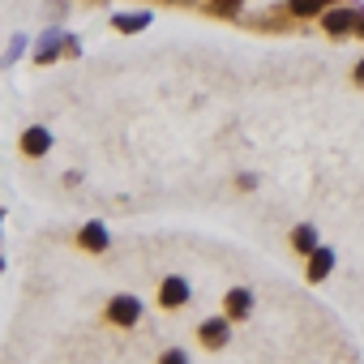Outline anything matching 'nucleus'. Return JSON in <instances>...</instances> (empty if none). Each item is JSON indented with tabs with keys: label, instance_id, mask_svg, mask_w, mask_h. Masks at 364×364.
Instances as JSON below:
<instances>
[{
	"label": "nucleus",
	"instance_id": "obj_1",
	"mask_svg": "<svg viewBox=\"0 0 364 364\" xmlns=\"http://www.w3.org/2000/svg\"><path fill=\"white\" fill-rule=\"evenodd\" d=\"M185 300H189V283L180 279V274H167V279L159 283V304H163V309H180Z\"/></svg>",
	"mask_w": 364,
	"mask_h": 364
},
{
	"label": "nucleus",
	"instance_id": "obj_2",
	"mask_svg": "<svg viewBox=\"0 0 364 364\" xmlns=\"http://www.w3.org/2000/svg\"><path fill=\"white\" fill-rule=\"evenodd\" d=\"M107 317H112L116 326H133V321L141 317V304H137L133 296H116V300L107 304Z\"/></svg>",
	"mask_w": 364,
	"mask_h": 364
},
{
	"label": "nucleus",
	"instance_id": "obj_3",
	"mask_svg": "<svg viewBox=\"0 0 364 364\" xmlns=\"http://www.w3.org/2000/svg\"><path fill=\"white\" fill-rule=\"evenodd\" d=\"M22 150H26L31 159H39V154H48V150H52V133H48L43 124H35V129H26V133H22Z\"/></svg>",
	"mask_w": 364,
	"mask_h": 364
},
{
	"label": "nucleus",
	"instance_id": "obj_4",
	"mask_svg": "<svg viewBox=\"0 0 364 364\" xmlns=\"http://www.w3.org/2000/svg\"><path fill=\"white\" fill-rule=\"evenodd\" d=\"M330 270H334V249H313V253H309V279L321 283Z\"/></svg>",
	"mask_w": 364,
	"mask_h": 364
},
{
	"label": "nucleus",
	"instance_id": "obj_5",
	"mask_svg": "<svg viewBox=\"0 0 364 364\" xmlns=\"http://www.w3.org/2000/svg\"><path fill=\"white\" fill-rule=\"evenodd\" d=\"M355 22H360V14H351V9H330L326 14V31L330 35H347V31H355Z\"/></svg>",
	"mask_w": 364,
	"mask_h": 364
},
{
	"label": "nucleus",
	"instance_id": "obj_6",
	"mask_svg": "<svg viewBox=\"0 0 364 364\" xmlns=\"http://www.w3.org/2000/svg\"><path fill=\"white\" fill-rule=\"evenodd\" d=\"M60 48H65V35H60V31H48L43 43H39V52H35V60H39V65H52V60L60 56Z\"/></svg>",
	"mask_w": 364,
	"mask_h": 364
},
{
	"label": "nucleus",
	"instance_id": "obj_7",
	"mask_svg": "<svg viewBox=\"0 0 364 364\" xmlns=\"http://www.w3.org/2000/svg\"><path fill=\"white\" fill-rule=\"evenodd\" d=\"M249 313H253V291H245V287L228 291V317H249Z\"/></svg>",
	"mask_w": 364,
	"mask_h": 364
},
{
	"label": "nucleus",
	"instance_id": "obj_8",
	"mask_svg": "<svg viewBox=\"0 0 364 364\" xmlns=\"http://www.w3.org/2000/svg\"><path fill=\"white\" fill-rule=\"evenodd\" d=\"M82 249L103 253V249H107V228H103V223H86V228H82Z\"/></svg>",
	"mask_w": 364,
	"mask_h": 364
},
{
	"label": "nucleus",
	"instance_id": "obj_9",
	"mask_svg": "<svg viewBox=\"0 0 364 364\" xmlns=\"http://www.w3.org/2000/svg\"><path fill=\"white\" fill-rule=\"evenodd\" d=\"M291 245H296V253H313V249H317V232H313L309 223H300V228L291 232Z\"/></svg>",
	"mask_w": 364,
	"mask_h": 364
},
{
	"label": "nucleus",
	"instance_id": "obj_10",
	"mask_svg": "<svg viewBox=\"0 0 364 364\" xmlns=\"http://www.w3.org/2000/svg\"><path fill=\"white\" fill-rule=\"evenodd\" d=\"M202 338H206V347H223V343H228V321H219V317L206 321V326H202Z\"/></svg>",
	"mask_w": 364,
	"mask_h": 364
},
{
	"label": "nucleus",
	"instance_id": "obj_11",
	"mask_svg": "<svg viewBox=\"0 0 364 364\" xmlns=\"http://www.w3.org/2000/svg\"><path fill=\"white\" fill-rule=\"evenodd\" d=\"M112 22H116V31H146L150 26V14H116Z\"/></svg>",
	"mask_w": 364,
	"mask_h": 364
},
{
	"label": "nucleus",
	"instance_id": "obj_12",
	"mask_svg": "<svg viewBox=\"0 0 364 364\" xmlns=\"http://www.w3.org/2000/svg\"><path fill=\"white\" fill-rule=\"evenodd\" d=\"M326 9V0H291V14L296 18H313V14H321Z\"/></svg>",
	"mask_w": 364,
	"mask_h": 364
},
{
	"label": "nucleus",
	"instance_id": "obj_13",
	"mask_svg": "<svg viewBox=\"0 0 364 364\" xmlns=\"http://www.w3.org/2000/svg\"><path fill=\"white\" fill-rule=\"evenodd\" d=\"M215 9H219V14H236V9H240V0H215Z\"/></svg>",
	"mask_w": 364,
	"mask_h": 364
},
{
	"label": "nucleus",
	"instance_id": "obj_14",
	"mask_svg": "<svg viewBox=\"0 0 364 364\" xmlns=\"http://www.w3.org/2000/svg\"><path fill=\"white\" fill-rule=\"evenodd\" d=\"M22 52H26V39H14V48H9V60H18Z\"/></svg>",
	"mask_w": 364,
	"mask_h": 364
},
{
	"label": "nucleus",
	"instance_id": "obj_15",
	"mask_svg": "<svg viewBox=\"0 0 364 364\" xmlns=\"http://www.w3.org/2000/svg\"><path fill=\"white\" fill-rule=\"evenodd\" d=\"M355 82H360V86H364V60H360V65H355Z\"/></svg>",
	"mask_w": 364,
	"mask_h": 364
},
{
	"label": "nucleus",
	"instance_id": "obj_16",
	"mask_svg": "<svg viewBox=\"0 0 364 364\" xmlns=\"http://www.w3.org/2000/svg\"><path fill=\"white\" fill-rule=\"evenodd\" d=\"M355 31H360V35H364V14H360V22H355Z\"/></svg>",
	"mask_w": 364,
	"mask_h": 364
}]
</instances>
